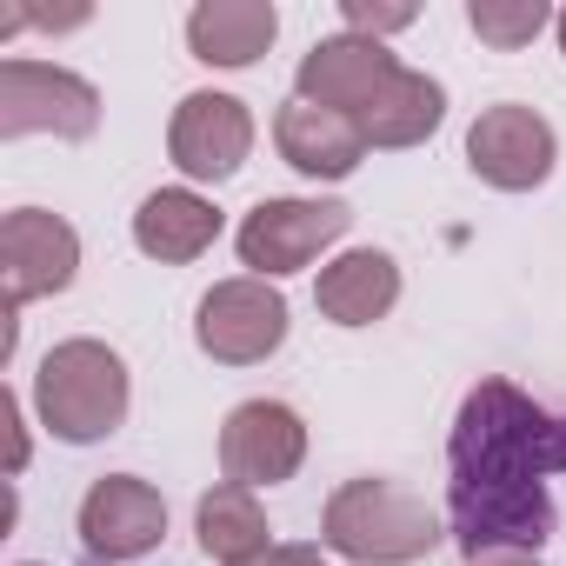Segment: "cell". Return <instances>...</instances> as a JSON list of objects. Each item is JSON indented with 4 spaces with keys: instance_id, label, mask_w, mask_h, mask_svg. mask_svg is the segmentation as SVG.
I'll return each mask as SVG.
<instances>
[{
    "instance_id": "cell-1",
    "label": "cell",
    "mask_w": 566,
    "mask_h": 566,
    "mask_svg": "<svg viewBox=\"0 0 566 566\" xmlns=\"http://www.w3.org/2000/svg\"><path fill=\"white\" fill-rule=\"evenodd\" d=\"M553 473H566V413L513 380L467 387L447 433V533L460 553H539L559 533Z\"/></svg>"
},
{
    "instance_id": "cell-2",
    "label": "cell",
    "mask_w": 566,
    "mask_h": 566,
    "mask_svg": "<svg viewBox=\"0 0 566 566\" xmlns=\"http://www.w3.org/2000/svg\"><path fill=\"white\" fill-rule=\"evenodd\" d=\"M447 520L394 480H347L321 506V546L354 566H413L440 546Z\"/></svg>"
},
{
    "instance_id": "cell-3",
    "label": "cell",
    "mask_w": 566,
    "mask_h": 566,
    "mask_svg": "<svg viewBox=\"0 0 566 566\" xmlns=\"http://www.w3.org/2000/svg\"><path fill=\"white\" fill-rule=\"evenodd\" d=\"M127 400H134L127 360H120L107 340H87V334L48 347V360H41V374H34V413H41V427H48L54 440H67V447H94V440L120 433Z\"/></svg>"
},
{
    "instance_id": "cell-4",
    "label": "cell",
    "mask_w": 566,
    "mask_h": 566,
    "mask_svg": "<svg viewBox=\"0 0 566 566\" xmlns=\"http://www.w3.org/2000/svg\"><path fill=\"white\" fill-rule=\"evenodd\" d=\"M287 327H294L287 321V294H280L273 280H253V273L213 280V287L200 294V307H193V340L220 367L273 360L280 347H287Z\"/></svg>"
},
{
    "instance_id": "cell-5",
    "label": "cell",
    "mask_w": 566,
    "mask_h": 566,
    "mask_svg": "<svg viewBox=\"0 0 566 566\" xmlns=\"http://www.w3.org/2000/svg\"><path fill=\"white\" fill-rule=\"evenodd\" d=\"M81 273V233L48 213V207H14L0 220V294H8V340L0 354H14V314L28 301H48V294H67Z\"/></svg>"
},
{
    "instance_id": "cell-6",
    "label": "cell",
    "mask_w": 566,
    "mask_h": 566,
    "mask_svg": "<svg viewBox=\"0 0 566 566\" xmlns=\"http://www.w3.org/2000/svg\"><path fill=\"white\" fill-rule=\"evenodd\" d=\"M101 127V94L94 81L8 54L0 61V140H28V134H54V140H94Z\"/></svg>"
},
{
    "instance_id": "cell-7",
    "label": "cell",
    "mask_w": 566,
    "mask_h": 566,
    "mask_svg": "<svg viewBox=\"0 0 566 566\" xmlns=\"http://www.w3.org/2000/svg\"><path fill=\"white\" fill-rule=\"evenodd\" d=\"M347 227H354L347 200H260L240 220L233 247L253 280H287V273L314 266L334 240H347Z\"/></svg>"
},
{
    "instance_id": "cell-8",
    "label": "cell",
    "mask_w": 566,
    "mask_h": 566,
    "mask_svg": "<svg viewBox=\"0 0 566 566\" xmlns=\"http://www.w3.org/2000/svg\"><path fill=\"white\" fill-rule=\"evenodd\" d=\"M553 160H559V134L546 114L520 107V101H500L486 107L473 127H467V167L500 187V193H533L553 180Z\"/></svg>"
},
{
    "instance_id": "cell-9",
    "label": "cell",
    "mask_w": 566,
    "mask_h": 566,
    "mask_svg": "<svg viewBox=\"0 0 566 566\" xmlns=\"http://www.w3.org/2000/svg\"><path fill=\"white\" fill-rule=\"evenodd\" d=\"M400 81V61L387 54V41H367V34H327L301 54L294 67V101H314V107H334L347 120L374 114L380 94Z\"/></svg>"
},
{
    "instance_id": "cell-10",
    "label": "cell",
    "mask_w": 566,
    "mask_h": 566,
    "mask_svg": "<svg viewBox=\"0 0 566 566\" xmlns=\"http://www.w3.org/2000/svg\"><path fill=\"white\" fill-rule=\"evenodd\" d=\"M167 533V500L154 480L140 473H107L87 486L81 500V553L87 566H127L140 553H154Z\"/></svg>"
},
{
    "instance_id": "cell-11",
    "label": "cell",
    "mask_w": 566,
    "mask_h": 566,
    "mask_svg": "<svg viewBox=\"0 0 566 566\" xmlns=\"http://www.w3.org/2000/svg\"><path fill=\"white\" fill-rule=\"evenodd\" d=\"M307 460V420L287 400H240L220 427V473L247 493L294 480Z\"/></svg>"
},
{
    "instance_id": "cell-12",
    "label": "cell",
    "mask_w": 566,
    "mask_h": 566,
    "mask_svg": "<svg viewBox=\"0 0 566 566\" xmlns=\"http://www.w3.org/2000/svg\"><path fill=\"white\" fill-rule=\"evenodd\" d=\"M167 154H174V167H180L187 180H207V187L233 180V174L247 167V154H253V114H247V101L213 94V87L187 94V101L174 107Z\"/></svg>"
},
{
    "instance_id": "cell-13",
    "label": "cell",
    "mask_w": 566,
    "mask_h": 566,
    "mask_svg": "<svg viewBox=\"0 0 566 566\" xmlns=\"http://www.w3.org/2000/svg\"><path fill=\"white\" fill-rule=\"evenodd\" d=\"M273 147H280V160H287L294 174H307V180H347L367 160L360 120H347L334 107H314V101H287V107L273 114Z\"/></svg>"
},
{
    "instance_id": "cell-14",
    "label": "cell",
    "mask_w": 566,
    "mask_h": 566,
    "mask_svg": "<svg viewBox=\"0 0 566 566\" xmlns=\"http://www.w3.org/2000/svg\"><path fill=\"white\" fill-rule=\"evenodd\" d=\"M314 307L321 321L334 327H374L400 307V260L380 253V247H354L340 260L321 266V287H314Z\"/></svg>"
},
{
    "instance_id": "cell-15",
    "label": "cell",
    "mask_w": 566,
    "mask_h": 566,
    "mask_svg": "<svg viewBox=\"0 0 566 566\" xmlns=\"http://www.w3.org/2000/svg\"><path fill=\"white\" fill-rule=\"evenodd\" d=\"M213 240H220V207L207 193H193V187H160L134 213V247L147 260H160V266H187Z\"/></svg>"
},
{
    "instance_id": "cell-16",
    "label": "cell",
    "mask_w": 566,
    "mask_h": 566,
    "mask_svg": "<svg viewBox=\"0 0 566 566\" xmlns=\"http://www.w3.org/2000/svg\"><path fill=\"white\" fill-rule=\"evenodd\" d=\"M280 41L273 0H200L187 14V48L207 67H253Z\"/></svg>"
},
{
    "instance_id": "cell-17",
    "label": "cell",
    "mask_w": 566,
    "mask_h": 566,
    "mask_svg": "<svg viewBox=\"0 0 566 566\" xmlns=\"http://www.w3.org/2000/svg\"><path fill=\"white\" fill-rule=\"evenodd\" d=\"M193 533H200V553L213 566H253L260 553H273V526H266L260 500L247 486H233V480H220L213 493H200Z\"/></svg>"
},
{
    "instance_id": "cell-18",
    "label": "cell",
    "mask_w": 566,
    "mask_h": 566,
    "mask_svg": "<svg viewBox=\"0 0 566 566\" xmlns=\"http://www.w3.org/2000/svg\"><path fill=\"white\" fill-rule=\"evenodd\" d=\"M440 120H447V87H440L433 74L400 67V81L380 94V107L360 114V134H367V147H387V154H394V147H420V140H433Z\"/></svg>"
},
{
    "instance_id": "cell-19",
    "label": "cell",
    "mask_w": 566,
    "mask_h": 566,
    "mask_svg": "<svg viewBox=\"0 0 566 566\" xmlns=\"http://www.w3.org/2000/svg\"><path fill=\"white\" fill-rule=\"evenodd\" d=\"M546 21H559L546 0H467V28L493 48V54H513L526 48Z\"/></svg>"
},
{
    "instance_id": "cell-20",
    "label": "cell",
    "mask_w": 566,
    "mask_h": 566,
    "mask_svg": "<svg viewBox=\"0 0 566 566\" xmlns=\"http://www.w3.org/2000/svg\"><path fill=\"white\" fill-rule=\"evenodd\" d=\"M340 21H347V34L387 41V34H400V28H413L420 8H413V0H340Z\"/></svg>"
},
{
    "instance_id": "cell-21",
    "label": "cell",
    "mask_w": 566,
    "mask_h": 566,
    "mask_svg": "<svg viewBox=\"0 0 566 566\" xmlns=\"http://www.w3.org/2000/svg\"><path fill=\"white\" fill-rule=\"evenodd\" d=\"M0 420H8V473H28V420H21V394H0Z\"/></svg>"
},
{
    "instance_id": "cell-22",
    "label": "cell",
    "mask_w": 566,
    "mask_h": 566,
    "mask_svg": "<svg viewBox=\"0 0 566 566\" xmlns=\"http://www.w3.org/2000/svg\"><path fill=\"white\" fill-rule=\"evenodd\" d=\"M253 566H334L321 546H273V553H260Z\"/></svg>"
},
{
    "instance_id": "cell-23",
    "label": "cell",
    "mask_w": 566,
    "mask_h": 566,
    "mask_svg": "<svg viewBox=\"0 0 566 566\" xmlns=\"http://www.w3.org/2000/svg\"><path fill=\"white\" fill-rule=\"evenodd\" d=\"M467 566H539V553H473Z\"/></svg>"
},
{
    "instance_id": "cell-24",
    "label": "cell",
    "mask_w": 566,
    "mask_h": 566,
    "mask_svg": "<svg viewBox=\"0 0 566 566\" xmlns=\"http://www.w3.org/2000/svg\"><path fill=\"white\" fill-rule=\"evenodd\" d=\"M553 28H559V54H566V8H559V21H553Z\"/></svg>"
},
{
    "instance_id": "cell-25",
    "label": "cell",
    "mask_w": 566,
    "mask_h": 566,
    "mask_svg": "<svg viewBox=\"0 0 566 566\" xmlns=\"http://www.w3.org/2000/svg\"><path fill=\"white\" fill-rule=\"evenodd\" d=\"M21 566H34V559H21Z\"/></svg>"
}]
</instances>
